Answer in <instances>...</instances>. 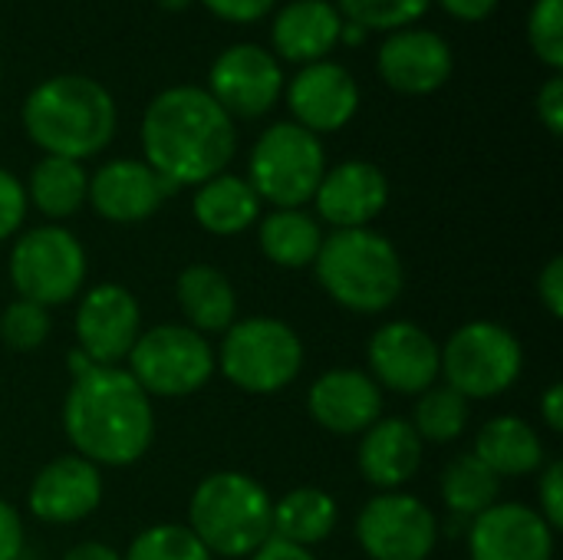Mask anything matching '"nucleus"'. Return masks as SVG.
Instances as JSON below:
<instances>
[{"label":"nucleus","mask_w":563,"mask_h":560,"mask_svg":"<svg viewBox=\"0 0 563 560\" xmlns=\"http://www.w3.org/2000/svg\"><path fill=\"white\" fill-rule=\"evenodd\" d=\"M426 442L409 419L379 416L356 446V469L376 492H402L422 469Z\"/></svg>","instance_id":"21"},{"label":"nucleus","mask_w":563,"mask_h":560,"mask_svg":"<svg viewBox=\"0 0 563 560\" xmlns=\"http://www.w3.org/2000/svg\"><path fill=\"white\" fill-rule=\"evenodd\" d=\"M389 205V178L383 175L379 165L350 158L323 172L317 191H313V208L317 221L330 224L333 231H350V228H369Z\"/></svg>","instance_id":"17"},{"label":"nucleus","mask_w":563,"mask_h":560,"mask_svg":"<svg viewBox=\"0 0 563 560\" xmlns=\"http://www.w3.org/2000/svg\"><path fill=\"white\" fill-rule=\"evenodd\" d=\"M439 488H442L445 508L459 518H468V521L501 502V479L485 462H478L472 452L455 455L445 465Z\"/></svg>","instance_id":"30"},{"label":"nucleus","mask_w":563,"mask_h":560,"mask_svg":"<svg viewBox=\"0 0 563 560\" xmlns=\"http://www.w3.org/2000/svg\"><path fill=\"white\" fill-rule=\"evenodd\" d=\"M386 86L406 96H426L452 76V50L432 30H396L376 56Z\"/></svg>","instance_id":"22"},{"label":"nucleus","mask_w":563,"mask_h":560,"mask_svg":"<svg viewBox=\"0 0 563 560\" xmlns=\"http://www.w3.org/2000/svg\"><path fill=\"white\" fill-rule=\"evenodd\" d=\"M162 7H168V10H181V7H188V0H162Z\"/></svg>","instance_id":"47"},{"label":"nucleus","mask_w":563,"mask_h":560,"mask_svg":"<svg viewBox=\"0 0 563 560\" xmlns=\"http://www.w3.org/2000/svg\"><path fill=\"white\" fill-rule=\"evenodd\" d=\"M528 40L551 69L563 66V0H538L528 20Z\"/></svg>","instance_id":"35"},{"label":"nucleus","mask_w":563,"mask_h":560,"mask_svg":"<svg viewBox=\"0 0 563 560\" xmlns=\"http://www.w3.org/2000/svg\"><path fill=\"white\" fill-rule=\"evenodd\" d=\"M63 432L92 465L125 469L155 442V409L122 366H89L63 399Z\"/></svg>","instance_id":"1"},{"label":"nucleus","mask_w":563,"mask_h":560,"mask_svg":"<svg viewBox=\"0 0 563 560\" xmlns=\"http://www.w3.org/2000/svg\"><path fill=\"white\" fill-rule=\"evenodd\" d=\"M63 560H122V554L102 541H79L63 554Z\"/></svg>","instance_id":"45"},{"label":"nucleus","mask_w":563,"mask_h":560,"mask_svg":"<svg viewBox=\"0 0 563 560\" xmlns=\"http://www.w3.org/2000/svg\"><path fill=\"white\" fill-rule=\"evenodd\" d=\"M145 165L175 188L201 185L228 168L238 149L231 116L198 86L158 92L142 119Z\"/></svg>","instance_id":"2"},{"label":"nucleus","mask_w":563,"mask_h":560,"mask_svg":"<svg viewBox=\"0 0 563 560\" xmlns=\"http://www.w3.org/2000/svg\"><path fill=\"white\" fill-rule=\"evenodd\" d=\"M10 284L23 300L40 307H59L86 287V251L79 238L63 224H40L23 231L10 248Z\"/></svg>","instance_id":"10"},{"label":"nucleus","mask_w":563,"mask_h":560,"mask_svg":"<svg viewBox=\"0 0 563 560\" xmlns=\"http://www.w3.org/2000/svg\"><path fill=\"white\" fill-rule=\"evenodd\" d=\"M558 531L521 502H498L468 525L472 560H554Z\"/></svg>","instance_id":"14"},{"label":"nucleus","mask_w":563,"mask_h":560,"mask_svg":"<svg viewBox=\"0 0 563 560\" xmlns=\"http://www.w3.org/2000/svg\"><path fill=\"white\" fill-rule=\"evenodd\" d=\"M525 373L521 340L495 320H468L445 343H439V380L472 399H495L508 393Z\"/></svg>","instance_id":"7"},{"label":"nucleus","mask_w":563,"mask_h":560,"mask_svg":"<svg viewBox=\"0 0 563 560\" xmlns=\"http://www.w3.org/2000/svg\"><path fill=\"white\" fill-rule=\"evenodd\" d=\"M261 205L264 201L257 198V191L251 188L247 178L221 172V175L198 185L191 211H195V221L208 234L234 238V234H244L251 224L261 221Z\"/></svg>","instance_id":"26"},{"label":"nucleus","mask_w":563,"mask_h":560,"mask_svg":"<svg viewBox=\"0 0 563 560\" xmlns=\"http://www.w3.org/2000/svg\"><path fill=\"white\" fill-rule=\"evenodd\" d=\"M554 531L563 528V462H544L538 472V508H534Z\"/></svg>","instance_id":"36"},{"label":"nucleus","mask_w":563,"mask_h":560,"mask_svg":"<svg viewBox=\"0 0 563 560\" xmlns=\"http://www.w3.org/2000/svg\"><path fill=\"white\" fill-rule=\"evenodd\" d=\"M122 560H214L188 525H152L139 531Z\"/></svg>","instance_id":"32"},{"label":"nucleus","mask_w":563,"mask_h":560,"mask_svg":"<svg viewBox=\"0 0 563 560\" xmlns=\"http://www.w3.org/2000/svg\"><path fill=\"white\" fill-rule=\"evenodd\" d=\"M432 0H340V10L350 23L369 30H406L419 20Z\"/></svg>","instance_id":"34"},{"label":"nucleus","mask_w":563,"mask_h":560,"mask_svg":"<svg viewBox=\"0 0 563 560\" xmlns=\"http://www.w3.org/2000/svg\"><path fill=\"white\" fill-rule=\"evenodd\" d=\"M76 350L92 366H122L142 333V307L122 284H96L79 294L73 317Z\"/></svg>","instance_id":"12"},{"label":"nucleus","mask_w":563,"mask_h":560,"mask_svg":"<svg viewBox=\"0 0 563 560\" xmlns=\"http://www.w3.org/2000/svg\"><path fill=\"white\" fill-rule=\"evenodd\" d=\"M23 129L46 155L82 162L115 135V102L89 76H53L23 102Z\"/></svg>","instance_id":"3"},{"label":"nucleus","mask_w":563,"mask_h":560,"mask_svg":"<svg viewBox=\"0 0 563 560\" xmlns=\"http://www.w3.org/2000/svg\"><path fill=\"white\" fill-rule=\"evenodd\" d=\"M175 300L185 327L208 333H224L238 320L234 284L214 264H188L175 281Z\"/></svg>","instance_id":"25"},{"label":"nucleus","mask_w":563,"mask_h":560,"mask_svg":"<svg viewBox=\"0 0 563 560\" xmlns=\"http://www.w3.org/2000/svg\"><path fill=\"white\" fill-rule=\"evenodd\" d=\"M340 525V505L323 488H294L274 502V535L280 541L317 548L323 545Z\"/></svg>","instance_id":"29"},{"label":"nucleus","mask_w":563,"mask_h":560,"mask_svg":"<svg viewBox=\"0 0 563 560\" xmlns=\"http://www.w3.org/2000/svg\"><path fill=\"white\" fill-rule=\"evenodd\" d=\"M125 373L148 399H185L208 386L218 373V360L211 340L198 330L185 323H158L139 333L125 356Z\"/></svg>","instance_id":"8"},{"label":"nucleus","mask_w":563,"mask_h":560,"mask_svg":"<svg viewBox=\"0 0 563 560\" xmlns=\"http://www.w3.org/2000/svg\"><path fill=\"white\" fill-rule=\"evenodd\" d=\"M313 274L333 304L363 317L386 314L406 287V264L396 244L373 228L327 234Z\"/></svg>","instance_id":"4"},{"label":"nucleus","mask_w":563,"mask_h":560,"mask_svg":"<svg viewBox=\"0 0 563 560\" xmlns=\"http://www.w3.org/2000/svg\"><path fill=\"white\" fill-rule=\"evenodd\" d=\"M468 419H472V403L455 389H449L445 383H435L416 396V409L409 422L422 442L449 446L468 429Z\"/></svg>","instance_id":"31"},{"label":"nucleus","mask_w":563,"mask_h":560,"mask_svg":"<svg viewBox=\"0 0 563 560\" xmlns=\"http://www.w3.org/2000/svg\"><path fill=\"white\" fill-rule=\"evenodd\" d=\"M287 106L297 119L313 135L336 132L343 129L356 109H360V89L356 79L340 66V63H310L303 66L287 89Z\"/></svg>","instance_id":"20"},{"label":"nucleus","mask_w":563,"mask_h":560,"mask_svg":"<svg viewBox=\"0 0 563 560\" xmlns=\"http://www.w3.org/2000/svg\"><path fill=\"white\" fill-rule=\"evenodd\" d=\"M323 238H327L323 224L317 221V215L303 208H271V215L257 221L261 254L274 267H284V271L313 267L323 248Z\"/></svg>","instance_id":"27"},{"label":"nucleus","mask_w":563,"mask_h":560,"mask_svg":"<svg viewBox=\"0 0 563 560\" xmlns=\"http://www.w3.org/2000/svg\"><path fill=\"white\" fill-rule=\"evenodd\" d=\"M23 545H26L23 518L10 502L0 498V560H20Z\"/></svg>","instance_id":"40"},{"label":"nucleus","mask_w":563,"mask_h":560,"mask_svg":"<svg viewBox=\"0 0 563 560\" xmlns=\"http://www.w3.org/2000/svg\"><path fill=\"white\" fill-rule=\"evenodd\" d=\"M26 191V205H33L49 224H59L66 218H73L89 195V175L82 168V162L73 158H59V155H43L33 172L30 182L23 185Z\"/></svg>","instance_id":"28"},{"label":"nucleus","mask_w":563,"mask_h":560,"mask_svg":"<svg viewBox=\"0 0 563 560\" xmlns=\"http://www.w3.org/2000/svg\"><path fill=\"white\" fill-rule=\"evenodd\" d=\"M280 86H284V73L274 53L254 43H238L214 59L208 92L228 116L257 119L274 109Z\"/></svg>","instance_id":"15"},{"label":"nucleus","mask_w":563,"mask_h":560,"mask_svg":"<svg viewBox=\"0 0 563 560\" xmlns=\"http://www.w3.org/2000/svg\"><path fill=\"white\" fill-rule=\"evenodd\" d=\"M538 116L541 122L548 125L551 135H561L563 132V79L561 76H551L541 92H538Z\"/></svg>","instance_id":"41"},{"label":"nucleus","mask_w":563,"mask_h":560,"mask_svg":"<svg viewBox=\"0 0 563 560\" xmlns=\"http://www.w3.org/2000/svg\"><path fill=\"white\" fill-rule=\"evenodd\" d=\"M247 560H317V554H313L310 548L280 541V538H267V541H264Z\"/></svg>","instance_id":"42"},{"label":"nucleus","mask_w":563,"mask_h":560,"mask_svg":"<svg viewBox=\"0 0 563 560\" xmlns=\"http://www.w3.org/2000/svg\"><path fill=\"white\" fill-rule=\"evenodd\" d=\"M274 498L247 472L205 475L188 502V528L211 558H251L274 535Z\"/></svg>","instance_id":"5"},{"label":"nucleus","mask_w":563,"mask_h":560,"mask_svg":"<svg viewBox=\"0 0 563 560\" xmlns=\"http://www.w3.org/2000/svg\"><path fill=\"white\" fill-rule=\"evenodd\" d=\"M366 373L379 389L419 396L439 383V343L412 320H389L366 343Z\"/></svg>","instance_id":"13"},{"label":"nucleus","mask_w":563,"mask_h":560,"mask_svg":"<svg viewBox=\"0 0 563 560\" xmlns=\"http://www.w3.org/2000/svg\"><path fill=\"white\" fill-rule=\"evenodd\" d=\"M327 172L320 135L297 122H274L251 149L247 182L261 201L274 208H303Z\"/></svg>","instance_id":"9"},{"label":"nucleus","mask_w":563,"mask_h":560,"mask_svg":"<svg viewBox=\"0 0 563 560\" xmlns=\"http://www.w3.org/2000/svg\"><path fill=\"white\" fill-rule=\"evenodd\" d=\"M211 13H218L221 20L231 23H254L261 17H267L274 10L277 0H201Z\"/></svg>","instance_id":"39"},{"label":"nucleus","mask_w":563,"mask_h":560,"mask_svg":"<svg viewBox=\"0 0 563 560\" xmlns=\"http://www.w3.org/2000/svg\"><path fill=\"white\" fill-rule=\"evenodd\" d=\"M307 413L333 436H363L383 416V389L366 370L336 366L310 383Z\"/></svg>","instance_id":"19"},{"label":"nucleus","mask_w":563,"mask_h":560,"mask_svg":"<svg viewBox=\"0 0 563 560\" xmlns=\"http://www.w3.org/2000/svg\"><path fill=\"white\" fill-rule=\"evenodd\" d=\"M221 376L251 396H274L287 389L303 370L300 333L277 317H238L214 347Z\"/></svg>","instance_id":"6"},{"label":"nucleus","mask_w":563,"mask_h":560,"mask_svg":"<svg viewBox=\"0 0 563 560\" xmlns=\"http://www.w3.org/2000/svg\"><path fill=\"white\" fill-rule=\"evenodd\" d=\"M340 40H346V43H353V46H356V43H363V40H366V30H363V26H356V23H343V26H340Z\"/></svg>","instance_id":"46"},{"label":"nucleus","mask_w":563,"mask_h":560,"mask_svg":"<svg viewBox=\"0 0 563 560\" xmlns=\"http://www.w3.org/2000/svg\"><path fill=\"white\" fill-rule=\"evenodd\" d=\"M26 208L30 205H26L23 185L7 168H0V241H10L20 231V224L26 218Z\"/></svg>","instance_id":"37"},{"label":"nucleus","mask_w":563,"mask_h":560,"mask_svg":"<svg viewBox=\"0 0 563 560\" xmlns=\"http://www.w3.org/2000/svg\"><path fill=\"white\" fill-rule=\"evenodd\" d=\"M452 17H459V20H468V23H475V20H485L495 7H498V0H439Z\"/></svg>","instance_id":"44"},{"label":"nucleus","mask_w":563,"mask_h":560,"mask_svg":"<svg viewBox=\"0 0 563 560\" xmlns=\"http://www.w3.org/2000/svg\"><path fill=\"white\" fill-rule=\"evenodd\" d=\"M356 541L369 560H429L439 518L419 495L379 492L356 515Z\"/></svg>","instance_id":"11"},{"label":"nucleus","mask_w":563,"mask_h":560,"mask_svg":"<svg viewBox=\"0 0 563 560\" xmlns=\"http://www.w3.org/2000/svg\"><path fill=\"white\" fill-rule=\"evenodd\" d=\"M472 455L478 462H485L501 482L505 479L538 475L544 469V462H548L544 439L521 416H495V419H488L475 436Z\"/></svg>","instance_id":"23"},{"label":"nucleus","mask_w":563,"mask_h":560,"mask_svg":"<svg viewBox=\"0 0 563 560\" xmlns=\"http://www.w3.org/2000/svg\"><path fill=\"white\" fill-rule=\"evenodd\" d=\"M49 330H53L49 310L33 300L16 297L0 310V343L13 353L40 350L49 340Z\"/></svg>","instance_id":"33"},{"label":"nucleus","mask_w":563,"mask_h":560,"mask_svg":"<svg viewBox=\"0 0 563 560\" xmlns=\"http://www.w3.org/2000/svg\"><path fill=\"white\" fill-rule=\"evenodd\" d=\"M343 17L327 0H297L274 20V50L290 63H320L340 43Z\"/></svg>","instance_id":"24"},{"label":"nucleus","mask_w":563,"mask_h":560,"mask_svg":"<svg viewBox=\"0 0 563 560\" xmlns=\"http://www.w3.org/2000/svg\"><path fill=\"white\" fill-rule=\"evenodd\" d=\"M106 485L99 465L69 452L46 462L26 492V508L43 525H76L102 505Z\"/></svg>","instance_id":"16"},{"label":"nucleus","mask_w":563,"mask_h":560,"mask_svg":"<svg viewBox=\"0 0 563 560\" xmlns=\"http://www.w3.org/2000/svg\"><path fill=\"white\" fill-rule=\"evenodd\" d=\"M178 188L165 182L158 172H152L142 158H115L106 162L92 178H89V195L86 201L92 211L112 224H139L148 221L168 195Z\"/></svg>","instance_id":"18"},{"label":"nucleus","mask_w":563,"mask_h":560,"mask_svg":"<svg viewBox=\"0 0 563 560\" xmlns=\"http://www.w3.org/2000/svg\"><path fill=\"white\" fill-rule=\"evenodd\" d=\"M538 300L544 304V310L561 320L563 317V254H554L541 274H538Z\"/></svg>","instance_id":"38"},{"label":"nucleus","mask_w":563,"mask_h":560,"mask_svg":"<svg viewBox=\"0 0 563 560\" xmlns=\"http://www.w3.org/2000/svg\"><path fill=\"white\" fill-rule=\"evenodd\" d=\"M541 422L551 432H563V386L551 383L541 396Z\"/></svg>","instance_id":"43"}]
</instances>
